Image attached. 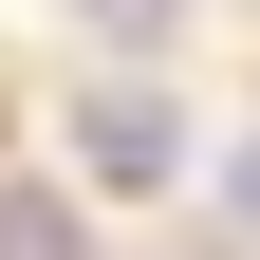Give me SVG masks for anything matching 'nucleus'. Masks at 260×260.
Instances as JSON below:
<instances>
[{
	"instance_id": "3",
	"label": "nucleus",
	"mask_w": 260,
	"mask_h": 260,
	"mask_svg": "<svg viewBox=\"0 0 260 260\" xmlns=\"http://www.w3.org/2000/svg\"><path fill=\"white\" fill-rule=\"evenodd\" d=\"M75 19H93V38H168L186 0H75Z\"/></svg>"
},
{
	"instance_id": "1",
	"label": "nucleus",
	"mask_w": 260,
	"mask_h": 260,
	"mask_svg": "<svg viewBox=\"0 0 260 260\" xmlns=\"http://www.w3.org/2000/svg\"><path fill=\"white\" fill-rule=\"evenodd\" d=\"M75 168H93V186H186V112H168L149 75H112V93L75 112Z\"/></svg>"
},
{
	"instance_id": "4",
	"label": "nucleus",
	"mask_w": 260,
	"mask_h": 260,
	"mask_svg": "<svg viewBox=\"0 0 260 260\" xmlns=\"http://www.w3.org/2000/svg\"><path fill=\"white\" fill-rule=\"evenodd\" d=\"M223 205H242V223H260V130H242V149H223Z\"/></svg>"
},
{
	"instance_id": "2",
	"label": "nucleus",
	"mask_w": 260,
	"mask_h": 260,
	"mask_svg": "<svg viewBox=\"0 0 260 260\" xmlns=\"http://www.w3.org/2000/svg\"><path fill=\"white\" fill-rule=\"evenodd\" d=\"M0 260H93V242H75V205H56V186H0Z\"/></svg>"
}]
</instances>
